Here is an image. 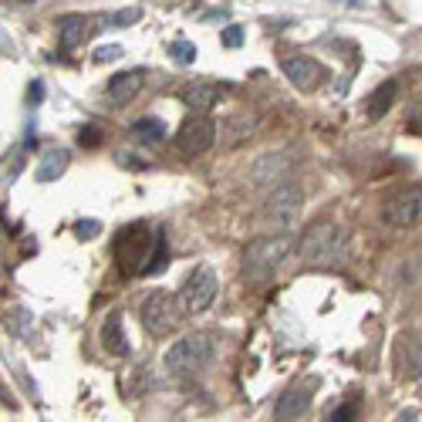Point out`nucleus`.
I'll list each match as a JSON object with an SVG mask.
<instances>
[{"label": "nucleus", "instance_id": "1", "mask_svg": "<svg viewBox=\"0 0 422 422\" xmlns=\"http://www.w3.org/2000/svg\"><path fill=\"white\" fill-rule=\"evenodd\" d=\"M112 257L125 277L159 274L169 260V244L162 230H149V223H129L112 240Z\"/></svg>", "mask_w": 422, "mask_h": 422}, {"label": "nucleus", "instance_id": "2", "mask_svg": "<svg viewBox=\"0 0 422 422\" xmlns=\"http://www.w3.org/2000/svg\"><path fill=\"white\" fill-rule=\"evenodd\" d=\"M351 244H348V233L331 223V220H314L301 237V257H304L311 267H345Z\"/></svg>", "mask_w": 422, "mask_h": 422}, {"label": "nucleus", "instance_id": "3", "mask_svg": "<svg viewBox=\"0 0 422 422\" xmlns=\"http://www.w3.org/2000/svg\"><path fill=\"white\" fill-rule=\"evenodd\" d=\"M213 355H216V338H213V331H192L186 338H179L169 351H166V372L173 375V379H192V375H199L206 365L213 362Z\"/></svg>", "mask_w": 422, "mask_h": 422}, {"label": "nucleus", "instance_id": "4", "mask_svg": "<svg viewBox=\"0 0 422 422\" xmlns=\"http://www.w3.org/2000/svg\"><path fill=\"white\" fill-rule=\"evenodd\" d=\"M288 253H290V237H284V233L250 240L247 250H244V264H240L244 281H250V284L270 281V277L281 270V264L288 260Z\"/></svg>", "mask_w": 422, "mask_h": 422}, {"label": "nucleus", "instance_id": "5", "mask_svg": "<svg viewBox=\"0 0 422 422\" xmlns=\"http://www.w3.org/2000/svg\"><path fill=\"white\" fill-rule=\"evenodd\" d=\"M179 318H183L179 294H169V290H162V288L149 290V294L142 297V304H139V321H142V328H146L149 335H155V338L176 331Z\"/></svg>", "mask_w": 422, "mask_h": 422}, {"label": "nucleus", "instance_id": "6", "mask_svg": "<svg viewBox=\"0 0 422 422\" xmlns=\"http://www.w3.org/2000/svg\"><path fill=\"white\" fill-rule=\"evenodd\" d=\"M382 220L392 230H412L422 223V186H402L382 199Z\"/></svg>", "mask_w": 422, "mask_h": 422}, {"label": "nucleus", "instance_id": "7", "mask_svg": "<svg viewBox=\"0 0 422 422\" xmlns=\"http://www.w3.org/2000/svg\"><path fill=\"white\" fill-rule=\"evenodd\" d=\"M216 290H220V281H216V274L206 264L192 267L186 274V281L179 284V307H183V314H203L216 301Z\"/></svg>", "mask_w": 422, "mask_h": 422}, {"label": "nucleus", "instance_id": "8", "mask_svg": "<svg viewBox=\"0 0 422 422\" xmlns=\"http://www.w3.org/2000/svg\"><path fill=\"white\" fill-rule=\"evenodd\" d=\"M213 139H216V122L203 112H192L176 132V149L183 155H203L210 153Z\"/></svg>", "mask_w": 422, "mask_h": 422}, {"label": "nucleus", "instance_id": "9", "mask_svg": "<svg viewBox=\"0 0 422 422\" xmlns=\"http://www.w3.org/2000/svg\"><path fill=\"white\" fill-rule=\"evenodd\" d=\"M314 388H318V379H297L290 382L281 395H277V405H274V422H297L307 412V405L314 399Z\"/></svg>", "mask_w": 422, "mask_h": 422}, {"label": "nucleus", "instance_id": "10", "mask_svg": "<svg viewBox=\"0 0 422 422\" xmlns=\"http://www.w3.org/2000/svg\"><path fill=\"white\" fill-rule=\"evenodd\" d=\"M281 71H284V78H288L297 92H318L321 81L328 78L325 64L307 58V55H288V58L281 61Z\"/></svg>", "mask_w": 422, "mask_h": 422}, {"label": "nucleus", "instance_id": "11", "mask_svg": "<svg viewBox=\"0 0 422 422\" xmlns=\"http://www.w3.org/2000/svg\"><path fill=\"white\" fill-rule=\"evenodd\" d=\"M297 206H301V190L297 186H277V190L267 196V220H274L277 227H284V223H290L294 216H297Z\"/></svg>", "mask_w": 422, "mask_h": 422}, {"label": "nucleus", "instance_id": "12", "mask_svg": "<svg viewBox=\"0 0 422 422\" xmlns=\"http://www.w3.org/2000/svg\"><path fill=\"white\" fill-rule=\"evenodd\" d=\"M230 88L227 85H220V81H192V85H186L183 88V101L190 105L192 112H210V108H216L220 101H223V95H227Z\"/></svg>", "mask_w": 422, "mask_h": 422}, {"label": "nucleus", "instance_id": "13", "mask_svg": "<svg viewBox=\"0 0 422 422\" xmlns=\"http://www.w3.org/2000/svg\"><path fill=\"white\" fill-rule=\"evenodd\" d=\"M395 362H399L405 379L422 382V328L419 331L402 335V342H399V348H395Z\"/></svg>", "mask_w": 422, "mask_h": 422}, {"label": "nucleus", "instance_id": "14", "mask_svg": "<svg viewBox=\"0 0 422 422\" xmlns=\"http://www.w3.org/2000/svg\"><path fill=\"white\" fill-rule=\"evenodd\" d=\"M142 85H146V71H142V68L118 71V75L108 81V101H112L115 108H122V105H129L132 98H139Z\"/></svg>", "mask_w": 422, "mask_h": 422}, {"label": "nucleus", "instance_id": "15", "mask_svg": "<svg viewBox=\"0 0 422 422\" xmlns=\"http://www.w3.org/2000/svg\"><path fill=\"white\" fill-rule=\"evenodd\" d=\"M101 345L108 355L115 358H125L129 355V338H125V328H122V311H112L101 325Z\"/></svg>", "mask_w": 422, "mask_h": 422}, {"label": "nucleus", "instance_id": "16", "mask_svg": "<svg viewBox=\"0 0 422 422\" xmlns=\"http://www.w3.org/2000/svg\"><path fill=\"white\" fill-rule=\"evenodd\" d=\"M395 98H399V81L395 78H388L385 85H379L372 95H368V101H365V115L372 118V122H379V118L395 105Z\"/></svg>", "mask_w": 422, "mask_h": 422}, {"label": "nucleus", "instance_id": "17", "mask_svg": "<svg viewBox=\"0 0 422 422\" xmlns=\"http://www.w3.org/2000/svg\"><path fill=\"white\" fill-rule=\"evenodd\" d=\"M85 34H88V17L85 14H64V17H58V38L64 51H75L78 44L85 41Z\"/></svg>", "mask_w": 422, "mask_h": 422}, {"label": "nucleus", "instance_id": "18", "mask_svg": "<svg viewBox=\"0 0 422 422\" xmlns=\"http://www.w3.org/2000/svg\"><path fill=\"white\" fill-rule=\"evenodd\" d=\"M284 169H288V159L277 155V153H270V155H264V159H257V166H253L250 179H253L257 186H267V183H277V186H281Z\"/></svg>", "mask_w": 422, "mask_h": 422}, {"label": "nucleus", "instance_id": "19", "mask_svg": "<svg viewBox=\"0 0 422 422\" xmlns=\"http://www.w3.org/2000/svg\"><path fill=\"white\" fill-rule=\"evenodd\" d=\"M132 135L142 142V146H155L166 139V122L155 115H146V118H135L132 122Z\"/></svg>", "mask_w": 422, "mask_h": 422}, {"label": "nucleus", "instance_id": "20", "mask_svg": "<svg viewBox=\"0 0 422 422\" xmlns=\"http://www.w3.org/2000/svg\"><path fill=\"white\" fill-rule=\"evenodd\" d=\"M64 169H68V153H64V149H51V153H44V159L38 162V179L41 183H55V179H61Z\"/></svg>", "mask_w": 422, "mask_h": 422}, {"label": "nucleus", "instance_id": "21", "mask_svg": "<svg viewBox=\"0 0 422 422\" xmlns=\"http://www.w3.org/2000/svg\"><path fill=\"white\" fill-rule=\"evenodd\" d=\"M362 416V392H351L325 416V422H358Z\"/></svg>", "mask_w": 422, "mask_h": 422}, {"label": "nucleus", "instance_id": "22", "mask_svg": "<svg viewBox=\"0 0 422 422\" xmlns=\"http://www.w3.org/2000/svg\"><path fill=\"white\" fill-rule=\"evenodd\" d=\"M169 55H173L179 64H190V61H196V48H192L190 41H173V44H169Z\"/></svg>", "mask_w": 422, "mask_h": 422}, {"label": "nucleus", "instance_id": "23", "mask_svg": "<svg viewBox=\"0 0 422 422\" xmlns=\"http://www.w3.org/2000/svg\"><path fill=\"white\" fill-rule=\"evenodd\" d=\"M139 17H142V10H135V7H129V10H122V14H112L108 20H101V27H112V24H118V27H125V24H135Z\"/></svg>", "mask_w": 422, "mask_h": 422}, {"label": "nucleus", "instance_id": "24", "mask_svg": "<svg viewBox=\"0 0 422 422\" xmlns=\"http://www.w3.org/2000/svg\"><path fill=\"white\" fill-rule=\"evenodd\" d=\"M115 58H122V48H118V44L95 48V55H92V61H95V64H105V61H115Z\"/></svg>", "mask_w": 422, "mask_h": 422}, {"label": "nucleus", "instance_id": "25", "mask_svg": "<svg viewBox=\"0 0 422 422\" xmlns=\"http://www.w3.org/2000/svg\"><path fill=\"white\" fill-rule=\"evenodd\" d=\"M98 230H101V223H98V220H78V223H75L78 240H92Z\"/></svg>", "mask_w": 422, "mask_h": 422}, {"label": "nucleus", "instance_id": "26", "mask_svg": "<svg viewBox=\"0 0 422 422\" xmlns=\"http://www.w3.org/2000/svg\"><path fill=\"white\" fill-rule=\"evenodd\" d=\"M223 44L227 48H240L244 44V27H227L223 31Z\"/></svg>", "mask_w": 422, "mask_h": 422}, {"label": "nucleus", "instance_id": "27", "mask_svg": "<svg viewBox=\"0 0 422 422\" xmlns=\"http://www.w3.org/2000/svg\"><path fill=\"white\" fill-rule=\"evenodd\" d=\"M78 142H81V146H98V142H101V132L88 125V129H81V132H78Z\"/></svg>", "mask_w": 422, "mask_h": 422}, {"label": "nucleus", "instance_id": "28", "mask_svg": "<svg viewBox=\"0 0 422 422\" xmlns=\"http://www.w3.org/2000/svg\"><path fill=\"white\" fill-rule=\"evenodd\" d=\"M44 81H34V85H31V105H41V101H44Z\"/></svg>", "mask_w": 422, "mask_h": 422}, {"label": "nucleus", "instance_id": "29", "mask_svg": "<svg viewBox=\"0 0 422 422\" xmlns=\"http://www.w3.org/2000/svg\"><path fill=\"white\" fill-rule=\"evenodd\" d=\"M395 422H419V416H416L412 409H405V412H399V419Z\"/></svg>", "mask_w": 422, "mask_h": 422}]
</instances>
